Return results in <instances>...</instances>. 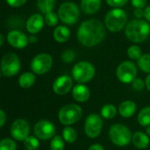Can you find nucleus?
Wrapping results in <instances>:
<instances>
[{
  "mask_svg": "<svg viewBox=\"0 0 150 150\" xmlns=\"http://www.w3.org/2000/svg\"><path fill=\"white\" fill-rule=\"evenodd\" d=\"M83 110L78 104L70 103L63 106L58 111V120L65 126L76 124L82 117Z\"/></svg>",
  "mask_w": 150,
  "mask_h": 150,
  "instance_id": "nucleus-5",
  "label": "nucleus"
},
{
  "mask_svg": "<svg viewBox=\"0 0 150 150\" xmlns=\"http://www.w3.org/2000/svg\"><path fill=\"white\" fill-rule=\"evenodd\" d=\"M88 150H105L104 149V147L102 146V145H100V144H93V145H91L89 147H88Z\"/></svg>",
  "mask_w": 150,
  "mask_h": 150,
  "instance_id": "nucleus-39",
  "label": "nucleus"
},
{
  "mask_svg": "<svg viewBox=\"0 0 150 150\" xmlns=\"http://www.w3.org/2000/svg\"><path fill=\"white\" fill-rule=\"evenodd\" d=\"M138 69L136 64L132 61H124L118 64L116 75L117 80L125 84L132 83L137 76Z\"/></svg>",
  "mask_w": 150,
  "mask_h": 150,
  "instance_id": "nucleus-9",
  "label": "nucleus"
},
{
  "mask_svg": "<svg viewBox=\"0 0 150 150\" xmlns=\"http://www.w3.org/2000/svg\"><path fill=\"white\" fill-rule=\"evenodd\" d=\"M62 137L64 139L65 142L67 143H74L77 140L78 138V133L74 128L71 126H66L64 128L62 132Z\"/></svg>",
  "mask_w": 150,
  "mask_h": 150,
  "instance_id": "nucleus-25",
  "label": "nucleus"
},
{
  "mask_svg": "<svg viewBox=\"0 0 150 150\" xmlns=\"http://www.w3.org/2000/svg\"><path fill=\"white\" fill-rule=\"evenodd\" d=\"M7 42L15 49H23L28 44V37L20 30H12L7 35Z\"/></svg>",
  "mask_w": 150,
  "mask_h": 150,
  "instance_id": "nucleus-15",
  "label": "nucleus"
},
{
  "mask_svg": "<svg viewBox=\"0 0 150 150\" xmlns=\"http://www.w3.org/2000/svg\"><path fill=\"white\" fill-rule=\"evenodd\" d=\"M73 99L79 103H86L89 100L91 93L89 88L84 84H77L71 90Z\"/></svg>",
  "mask_w": 150,
  "mask_h": 150,
  "instance_id": "nucleus-17",
  "label": "nucleus"
},
{
  "mask_svg": "<svg viewBox=\"0 0 150 150\" xmlns=\"http://www.w3.org/2000/svg\"><path fill=\"white\" fill-rule=\"evenodd\" d=\"M132 142L135 147L139 149H145L149 146L150 139L146 133L143 132H136L132 134Z\"/></svg>",
  "mask_w": 150,
  "mask_h": 150,
  "instance_id": "nucleus-19",
  "label": "nucleus"
},
{
  "mask_svg": "<svg viewBox=\"0 0 150 150\" xmlns=\"http://www.w3.org/2000/svg\"><path fill=\"white\" fill-rule=\"evenodd\" d=\"M37 42V37H36L35 35H30V36L28 37V42L35 43V42Z\"/></svg>",
  "mask_w": 150,
  "mask_h": 150,
  "instance_id": "nucleus-43",
  "label": "nucleus"
},
{
  "mask_svg": "<svg viewBox=\"0 0 150 150\" xmlns=\"http://www.w3.org/2000/svg\"><path fill=\"white\" fill-rule=\"evenodd\" d=\"M10 132L14 139L24 141L29 136L30 125L25 119H17L12 124Z\"/></svg>",
  "mask_w": 150,
  "mask_h": 150,
  "instance_id": "nucleus-13",
  "label": "nucleus"
},
{
  "mask_svg": "<svg viewBox=\"0 0 150 150\" xmlns=\"http://www.w3.org/2000/svg\"><path fill=\"white\" fill-rule=\"evenodd\" d=\"M39 146V139L35 136H28L24 140V146L27 150H37Z\"/></svg>",
  "mask_w": 150,
  "mask_h": 150,
  "instance_id": "nucleus-29",
  "label": "nucleus"
},
{
  "mask_svg": "<svg viewBox=\"0 0 150 150\" xmlns=\"http://www.w3.org/2000/svg\"><path fill=\"white\" fill-rule=\"evenodd\" d=\"M58 16L53 13V12H50L48 13L45 14V18H44V21L46 22V24L50 27H54L58 23Z\"/></svg>",
  "mask_w": 150,
  "mask_h": 150,
  "instance_id": "nucleus-33",
  "label": "nucleus"
},
{
  "mask_svg": "<svg viewBox=\"0 0 150 150\" xmlns=\"http://www.w3.org/2000/svg\"><path fill=\"white\" fill-rule=\"evenodd\" d=\"M35 82V75L33 72L26 71L22 73L19 78V85L22 88H29Z\"/></svg>",
  "mask_w": 150,
  "mask_h": 150,
  "instance_id": "nucleus-22",
  "label": "nucleus"
},
{
  "mask_svg": "<svg viewBox=\"0 0 150 150\" xmlns=\"http://www.w3.org/2000/svg\"><path fill=\"white\" fill-rule=\"evenodd\" d=\"M4 42H5V38H4V35L2 34H0V46H2L4 44Z\"/></svg>",
  "mask_w": 150,
  "mask_h": 150,
  "instance_id": "nucleus-44",
  "label": "nucleus"
},
{
  "mask_svg": "<svg viewBox=\"0 0 150 150\" xmlns=\"http://www.w3.org/2000/svg\"><path fill=\"white\" fill-rule=\"evenodd\" d=\"M132 5L136 9H143L146 6V0H131Z\"/></svg>",
  "mask_w": 150,
  "mask_h": 150,
  "instance_id": "nucleus-37",
  "label": "nucleus"
},
{
  "mask_svg": "<svg viewBox=\"0 0 150 150\" xmlns=\"http://www.w3.org/2000/svg\"><path fill=\"white\" fill-rule=\"evenodd\" d=\"M145 84H146V88L150 92V74L146 76V78L145 80Z\"/></svg>",
  "mask_w": 150,
  "mask_h": 150,
  "instance_id": "nucleus-42",
  "label": "nucleus"
},
{
  "mask_svg": "<svg viewBox=\"0 0 150 150\" xmlns=\"http://www.w3.org/2000/svg\"><path fill=\"white\" fill-rule=\"evenodd\" d=\"M0 70L4 76L13 77L20 71L21 70V60L20 57L13 52L6 54L1 60Z\"/></svg>",
  "mask_w": 150,
  "mask_h": 150,
  "instance_id": "nucleus-7",
  "label": "nucleus"
},
{
  "mask_svg": "<svg viewBox=\"0 0 150 150\" xmlns=\"http://www.w3.org/2000/svg\"><path fill=\"white\" fill-rule=\"evenodd\" d=\"M80 17L78 6L73 2H64L58 9V18L62 22L67 25L75 24Z\"/></svg>",
  "mask_w": 150,
  "mask_h": 150,
  "instance_id": "nucleus-8",
  "label": "nucleus"
},
{
  "mask_svg": "<svg viewBox=\"0 0 150 150\" xmlns=\"http://www.w3.org/2000/svg\"><path fill=\"white\" fill-rule=\"evenodd\" d=\"M105 26L111 32H119L127 23V15L125 12L120 8H114L110 10L105 16Z\"/></svg>",
  "mask_w": 150,
  "mask_h": 150,
  "instance_id": "nucleus-6",
  "label": "nucleus"
},
{
  "mask_svg": "<svg viewBox=\"0 0 150 150\" xmlns=\"http://www.w3.org/2000/svg\"><path fill=\"white\" fill-rule=\"evenodd\" d=\"M144 17L146 19V21L150 22V5L146 6V9L144 10Z\"/></svg>",
  "mask_w": 150,
  "mask_h": 150,
  "instance_id": "nucleus-40",
  "label": "nucleus"
},
{
  "mask_svg": "<svg viewBox=\"0 0 150 150\" xmlns=\"http://www.w3.org/2000/svg\"><path fill=\"white\" fill-rule=\"evenodd\" d=\"M96 75V67L88 61L75 64L71 70V76L78 84H85L92 81Z\"/></svg>",
  "mask_w": 150,
  "mask_h": 150,
  "instance_id": "nucleus-3",
  "label": "nucleus"
},
{
  "mask_svg": "<svg viewBox=\"0 0 150 150\" xmlns=\"http://www.w3.org/2000/svg\"><path fill=\"white\" fill-rule=\"evenodd\" d=\"M105 28L98 20H88L81 24L77 31L78 41L86 47L100 44L105 38Z\"/></svg>",
  "mask_w": 150,
  "mask_h": 150,
  "instance_id": "nucleus-1",
  "label": "nucleus"
},
{
  "mask_svg": "<svg viewBox=\"0 0 150 150\" xmlns=\"http://www.w3.org/2000/svg\"><path fill=\"white\" fill-rule=\"evenodd\" d=\"M138 66L142 71L150 74V54H143L138 60Z\"/></svg>",
  "mask_w": 150,
  "mask_h": 150,
  "instance_id": "nucleus-27",
  "label": "nucleus"
},
{
  "mask_svg": "<svg viewBox=\"0 0 150 150\" xmlns=\"http://www.w3.org/2000/svg\"><path fill=\"white\" fill-rule=\"evenodd\" d=\"M53 65V59L50 54L40 53L31 61L30 68L32 71L38 75H42L50 71Z\"/></svg>",
  "mask_w": 150,
  "mask_h": 150,
  "instance_id": "nucleus-11",
  "label": "nucleus"
},
{
  "mask_svg": "<svg viewBox=\"0 0 150 150\" xmlns=\"http://www.w3.org/2000/svg\"><path fill=\"white\" fill-rule=\"evenodd\" d=\"M43 25H44L43 17L39 13H35L31 15L27 21L26 28H27V30L30 34L35 35V34L39 33L42 29Z\"/></svg>",
  "mask_w": 150,
  "mask_h": 150,
  "instance_id": "nucleus-16",
  "label": "nucleus"
},
{
  "mask_svg": "<svg viewBox=\"0 0 150 150\" xmlns=\"http://www.w3.org/2000/svg\"><path fill=\"white\" fill-rule=\"evenodd\" d=\"M76 58V54L72 50H65L64 51L62 52L61 54V59L64 63L70 64L73 62Z\"/></svg>",
  "mask_w": 150,
  "mask_h": 150,
  "instance_id": "nucleus-32",
  "label": "nucleus"
},
{
  "mask_svg": "<svg viewBox=\"0 0 150 150\" xmlns=\"http://www.w3.org/2000/svg\"><path fill=\"white\" fill-rule=\"evenodd\" d=\"M56 0H37V8L42 13H48L50 12H52V10L55 7Z\"/></svg>",
  "mask_w": 150,
  "mask_h": 150,
  "instance_id": "nucleus-26",
  "label": "nucleus"
},
{
  "mask_svg": "<svg viewBox=\"0 0 150 150\" xmlns=\"http://www.w3.org/2000/svg\"><path fill=\"white\" fill-rule=\"evenodd\" d=\"M132 88L137 90V91H141L145 88L146 87V84H145V81H142L141 79L139 78H136L132 82Z\"/></svg>",
  "mask_w": 150,
  "mask_h": 150,
  "instance_id": "nucleus-34",
  "label": "nucleus"
},
{
  "mask_svg": "<svg viewBox=\"0 0 150 150\" xmlns=\"http://www.w3.org/2000/svg\"><path fill=\"white\" fill-rule=\"evenodd\" d=\"M16 149H17V144L13 139L6 138L0 140V150H16Z\"/></svg>",
  "mask_w": 150,
  "mask_h": 150,
  "instance_id": "nucleus-31",
  "label": "nucleus"
},
{
  "mask_svg": "<svg viewBox=\"0 0 150 150\" xmlns=\"http://www.w3.org/2000/svg\"><path fill=\"white\" fill-rule=\"evenodd\" d=\"M132 133L130 129L123 124H114L109 129L110 141L117 146H125L132 141Z\"/></svg>",
  "mask_w": 150,
  "mask_h": 150,
  "instance_id": "nucleus-4",
  "label": "nucleus"
},
{
  "mask_svg": "<svg viewBox=\"0 0 150 150\" xmlns=\"http://www.w3.org/2000/svg\"><path fill=\"white\" fill-rule=\"evenodd\" d=\"M6 2L12 7H20L27 2V0H6Z\"/></svg>",
  "mask_w": 150,
  "mask_h": 150,
  "instance_id": "nucleus-36",
  "label": "nucleus"
},
{
  "mask_svg": "<svg viewBox=\"0 0 150 150\" xmlns=\"http://www.w3.org/2000/svg\"><path fill=\"white\" fill-rule=\"evenodd\" d=\"M136 110H137V104L133 101L125 100L119 104L117 111L121 117L125 118H128L134 115Z\"/></svg>",
  "mask_w": 150,
  "mask_h": 150,
  "instance_id": "nucleus-18",
  "label": "nucleus"
},
{
  "mask_svg": "<svg viewBox=\"0 0 150 150\" xmlns=\"http://www.w3.org/2000/svg\"><path fill=\"white\" fill-rule=\"evenodd\" d=\"M50 150H64L65 147L64 139L60 135H55L50 141Z\"/></svg>",
  "mask_w": 150,
  "mask_h": 150,
  "instance_id": "nucleus-28",
  "label": "nucleus"
},
{
  "mask_svg": "<svg viewBox=\"0 0 150 150\" xmlns=\"http://www.w3.org/2000/svg\"><path fill=\"white\" fill-rule=\"evenodd\" d=\"M146 133L148 135V137H150V125L146 128Z\"/></svg>",
  "mask_w": 150,
  "mask_h": 150,
  "instance_id": "nucleus-45",
  "label": "nucleus"
},
{
  "mask_svg": "<svg viewBox=\"0 0 150 150\" xmlns=\"http://www.w3.org/2000/svg\"><path fill=\"white\" fill-rule=\"evenodd\" d=\"M134 15H135V17H137L138 19H139L142 16H144V11L142 9H135Z\"/></svg>",
  "mask_w": 150,
  "mask_h": 150,
  "instance_id": "nucleus-41",
  "label": "nucleus"
},
{
  "mask_svg": "<svg viewBox=\"0 0 150 150\" xmlns=\"http://www.w3.org/2000/svg\"><path fill=\"white\" fill-rule=\"evenodd\" d=\"M53 37L57 42H64L70 37V30L65 26H57L53 31Z\"/></svg>",
  "mask_w": 150,
  "mask_h": 150,
  "instance_id": "nucleus-21",
  "label": "nucleus"
},
{
  "mask_svg": "<svg viewBox=\"0 0 150 150\" xmlns=\"http://www.w3.org/2000/svg\"><path fill=\"white\" fill-rule=\"evenodd\" d=\"M101 4V0H81V6L85 13L93 14L100 10Z\"/></svg>",
  "mask_w": 150,
  "mask_h": 150,
  "instance_id": "nucleus-20",
  "label": "nucleus"
},
{
  "mask_svg": "<svg viewBox=\"0 0 150 150\" xmlns=\"http://www.w3.org/2000/svg\"><path fill=\"white\" fill-rule=\"evenodd\" d=\"M137 120L141 126L147 127L150 125V106H146L139 112Z\"/></svg>",
  "mask_w": 150,
  "mask_h": 150,
  "instance_id": "nucleus-23",
  "label": "nucleus"
},
{
  "mask_svg": "<svg viewBox=\"0 0 150 150\" xmlns=\"http://www.w3.org/2000/svg\"><path fill=\"white\" fill-rule=\"evenodd\" d=\"M127 56L133 60H139L142 56V50L138 45H132L127 49Z\"/></svg>",
  "mask_w": 150,
  "mask_h": 150,
  "instance_id": "nucleus-30",
  "label": "nucleus"
},
{
  "mask_svg": "<svg viewBox=\"0 0 150 150\" xmlns=\"http://www.w3.org/2000/svg\"><path fill=\"white\" fill-rule=\"evenodd\" d=\"M73 81L69 75H61L57 77L52 85V89L58 96H64L73 88Z\"/></svg>",
  "mask_w": 150,
  "mask_h": 150,
  "instance_id": "nucleus-14",
  "label": "nucleus"
},
{
  "mask_svg": "<svg viewBox=\"0 0 150 150\" xmlns=\"http://www.w3.org/2000/svg\"><path fill=\"white\" fill-rule=\"evenodd\" d=\"M125 34L131 42H142L150 35V26L145 21L133 20L126 25Z\"/></svg>",
  "mask_w": 150,
  "mask_h": 150,
  "instance_id": "nucleus-2",
  "label": "nucleus"
},
{
  "mask_svg": "<svg viewBox=\"0 0 150 150\" xmlns=\"http://www.w3.org/2000/svg\"><path fill=\"white\" fill-rule=\"evenodd\" d=\"M6 121V114L4 110H0V128H2Z\"/></svg>",
  "mask_w": 150,
  "mask_h": 150,
  "instance_id": "nucleus-38",
  "label": "nucleus"
},
{
  "mask_svg": "<svg viewBox=\"0 0 150 150\" xmlns=\"http://www.w3.org/2000/svg\"><path fill=\"white\" fill-rule=\"evenodd\" d=\"M103 126V121L101 115L97 113L89 114L85 121L84 131L90 139H96L100 136Z\"/></svg>",
  "mask_w": 150,
  "mask_h": 150,
  "instance_id": "nucleus-10",
  "label": "nucleus"
},
{
  "mask_svg": "<svg viewBox=\"0 0 150 150\" xmlns=\"http://www.w3.org/2000/svg\"><path fill=\"white\" fill-rule=\"evenodd\" d=\"M34 133L35 137L42 140L52 139L56 135V126L49 120L42 119L38 121L34 126Z\"/></svg>",
  "mask_w": 150,
  "mask_h": 150,
  "instance_id": "nucleus-12",
  "label": "nucleus"
},
{
  "mask_svg": "<svg viewBox=\"0 0 150 150\" xmlns=\"http://www.w3.org/2000/svg\"><path fill=\"white\" fill-rule=\"evenodd\" d=\"M106 2L108 3L109 6L112 7L119 8L125 6L126 3L128 2V0H106Z\"/></svg>",
  "mask_w": 150,
  "mask_h": 150,
  "instance_id": "nucleus-35",
  "label": "nucleus"
},
{
  "mask_svg": "<svg viewBox=\"0 0 150 150\" xmlns=\"http://www.w3.org/2000/svg\"><path fill=\"white\" fill-rule=\"evenodd\" d=\"M117 110L115 105L111 103L104 104L101 109V117L105 119H112L116 117Z\"/></svg>",
  "mask_w": 150,
  "mask_h": 150,
  "instance_id": "nucleus-24",
  "label": "nucleus"
},
{
  "mask_svg": "<svg viewBox=\"0 0 150 150\" xmlns=\"http://www.w3.org/2000/svg\"><path fill=\"white\" fill-rule=\"evenodd\" d=\"M1 75H2V72H1V70H0V78H1Z\"/></svg>",
  "mask_w": 150,
  "mask_h": 150,
  "instance_id": "nucleus-46",
  "label": "nucleus"
}]
</instances>
